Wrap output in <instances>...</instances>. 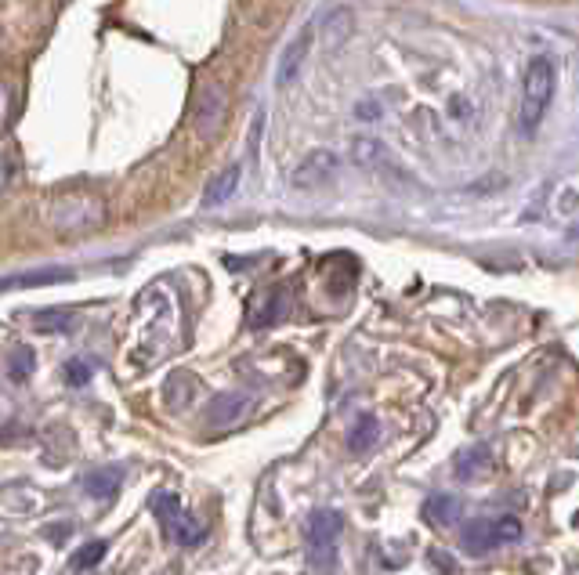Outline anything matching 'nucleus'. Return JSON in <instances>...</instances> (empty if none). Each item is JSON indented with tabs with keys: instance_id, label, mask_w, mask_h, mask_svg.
<instances>
[{
	"instance_id": "nucleus-1",
	"label": "nucleus",
	"mask_w": 579,
	"mask_h": 575,
	"mask_svg": "<svg viewBox=\"0 0 579 575\" xmlns=\"http://www.w3.org/2000/svg\"><path fill=\"white\" fill-rule=\"evenodd\" d=\"M554 87H558V69H554V58L536 55L529 58L522 76V109H518V127L525 134H532L543 123L547 109L554 102Z\"/></svg>"
},
{
	"instance_id": "nucleus-2",
	"label": "nucleus",
	"mask_w": 579,
	"mask_h": 575,
	"mask_svg": "<svg viewBox=\"0 0 579 575\" xmlns=\"http://www.w3.org/2000/svg\"><path fill=\"white\" fill-rule=\"evenodd\" d=\"M48 225L58 236H84L105 225V203L91 192H66L48 207Z\"/></svg>"
},
{
	"instance_id": "nucleus-3",
	"label": "nucleus",
	"mask_w": 579,
	"mask_h": 575,
	"mask_svg": "<svg viewBox=\"0 0 579 575\" xmlns=\"http://www.w3.org/2000/svg\"><path fill=\"white\" fill-rule=\"evenodd\" d=\"M341 528H344L341 510H315L312 518H308L304 539H308V572L312 575H333Z\"/></svg>"
},
{
	"instance_id": "nucleus-4",
	"label": "nucleus",
	"mask_w": 579,
	"mask_h": 575,
	"mask_svg": "<svg viewBox=\"0 0 579 575\" xmlns=\"http://www.w3.org/2000/svg\"><path fill=\"white\" fill-rule=\"evenodd\" d=\"M149 507H152V514H156V521H160L163 536L171 539V543H178V547H200L203 539H207V525L192 518L189 510L178 503L174 492H167V489L152 492Z\"/></svg>"
},
{
	"instance_id": "nucleus-5",
	"label": "nucleus",
	"mask_w": 579,
	"mask_h": 575,
	"mask_svg": "<svg viewBox=\"0 0 579 575\" xmlns=\"http://www.w3.org/2000/svg\"><path fill=\"white\" fill-rule=\"evenodd\" d=\"M522 539V521L504 514V518H475L464 525V550L471 557H482L489 550L504 547V543H514Z\"/></svg>"
},
{
	"instance_id": "nucleus-6",
	"label": "nucleus",
	"mask_w": 579,
	"mask_h": 575,
	"mask_svg": "<svg viewBox=\"0 0 579 575\" xmlns=\"http://www.w3.org/2000/svg\"><path fill=\"white\" fill-rule=\"evenodd\" d=\"M228 120V95L221 84H203L200 95H196V105H192V131H196V138H203V142H214L221 134V127H225Z\"/></svg>"
},
{
	"instance_id": "nucleus-7",
	"label": "nucleus",
	"mask_w": 579,
	"mask_h": 575,
	"mask_svg": "<svg viewBox=\"0 0 579 575\" xmlns=\"http://www.w3.org/2000/svg\"><path fill=\"white\" fill-rule=\"evenodd\" d=\"M337 170H341V156L337 152L315 149L297 163L290 181H294V189H323V185H330L337 178Z\"/></svg>"
},
{
	"instance_id": "nucleus-8",
	"label": "nucleus",
	"mask_w": 579,
	"mask_h": 575,
	"mask_svg": "<svg viewBox=\"0 0 579 575\" xmlns=\"http://www.w3.org/2000/svg\"><path fill=\"white\" fill-rule=\"evenodd\" d=\"M312 44H315V29L304 26L301 33H297L290 44L283 48V55H279V73H276V84L279 87H290L297 80V73H301L304 58L312 55Z\"/></svg>"
},
{
	"instance_id": "nucleus-9",
	"label": "nucleus",
	"mask_w": 579,
	"mask_h": 575,
	"mask_svg": "<svg viewBox=\"0 0 579 575\" xmlns=\"http://www.w3.org/2000/svg\"><path fill=\"white\" fill-rule=\"evenodd\" d=\"M286 308H290V293L286 290H272L268 297H261L254 308V315H250V326L254 330H272L276 322L286 319Z\"/></svg>"
},
{
	"instance_id": "nucleus-10",
	"label": "nucleus",
	"mask_w": 579,
	"mask_h": 575,
	"mask_svg": "<svg viewBox=\"0 0 579 575\" xmlns=\"http://www.w3.org/2000/svg\"><path fill=\"white\" fill-rule=\"evenodd\" d=\"M247 413H250V398L247 395H218L207 406V424H218V427L239 424Z\"/></svg>"
},
{
	"instance_id": "nucleus-11",
	"label": "nucleus",
	"mask_w": 579,
	"mask_h": 575,
	"mask_svg": "<svg viewBox=\"0 0 579 575\" xmlns=\"http://www.w3.org/2000/svg\"><path fill=\"white\" fill-rule=\"evenodd\" d=\"M236 185H239V163H228L218 178L207 185V192H203V207H221L225 199H232Z\"/></svg>"
},
{
	"instance_id": "nucleus-12",
	"label": "nucleus",
	"mask_w": 579,
	"mask_h": 575,
	"mask_svg": "<svg viewBox=\"0 0 579 575\" xmlns=\"http://www.w3.org/2000/svg\"><path fill=\"white\" fill-rule=\"evenodd\" d=\"M120 481H124V471H120V467H102V471H91L84 478V492L87 496H95V500H109V496H116Z\"/></svg>"
},
{
	"instance_id": "nucleus-13",
	"label": "nucleus",
	"mask_w": 579,
	"mask_h": 575,
	"mask_svg": "<svg viewBox=\"0 0 579 575\" xmlns=\"http://www.w3.org/2000/svg\"><path fill=\"white\" fill-rule=\"evenodd\" d=\"M456 514H460V500H456V496H449V492H442V496H431V500L424 503V518H428L431 525H438V528L453 525Z\"/></svg>"
},
{
	"instance_id": "nucleus-14",
	"label": "nucleus",
	"mask_w": 579,
	"mask_h": 575,
	"mask_svg": "<svg viewBox=\"0 0 579 575\" xmlns=\"http://www.w3.org/2000/svg\"><path fill=\"white\" fill-rule=\"evenodd\" d=\"M377 438H380V424H377V420H373V416H359V420H355V427L348 431V449H352V453H366V449H370Z\"/></svg>"
},
{
	"instance_id": "nucleus-15",
	"label": "nucleus",
	"mask_w": 579,
	"mask_h": 575,
	"mask_svg": "<svg viewBox=\"0 0 579 575\" xmlns=\"http://www.w3.org/2000/svg\"><path fill=\"white\" fill-rule=\"evenodd\" d=\"M489 467H493V453H489L485 445L467 449V453L456 460V474H460V478H478V474L489 471Z\"/></svg>"
},
{
	"instance_id": "nucleus-16",
	"label": "nucleus",
	"mask_w": 579,
	"mask_h": 575,
	"mask_svg": "<svg viewBox=\"0 0 579 575\" xmlns=\"http://www.w3.org/2000/svg\"><path fill=\"white\" fill-rule=\"evenodd\" d=\"M105 550H109V543H105V539H91V543H84V547L76 550L69 565H73L76 572H84V568H95L98 561L105 557Z\"/></svg>"
},
{
	"instance_id": "nucleus-17",
	"label": "nucleus",
	"mask_w": 579,
	"mask_h": 575,
	"mask_svg": "<svg viewBox=\"0 0 579 575\" xmlns=\"http://www.w3.org/2000/svg\"><path fill=\"white\" fill-rule=\"evenodd\" d=\"M69 279V272H33V275H11L0 283V293L4 290H15V286H40V283H62Z\"/></svg>"
},
{
	"instance_id": "nucleus-18",
	"label": "nucleus",
	"mask_w": 579,
	"mask_h": 575,
	"mask_svg": "<svg viewBox=\"0 0 579 575\" xmlns=\"http://www.w3.org/2000/svg\"><path fill=\"white\" fill-rule=\"evenodd\" d=\"M11 380L15 384H22V380H29L33 377V348H15L11 351Z\"/></svg>"
},
{
	"instance_id": "nucleus-19",
	"label": "nucleus",
	"mask_w": 579,
	"mask_h": 575,
	"mask_svg": "<svg viewBox=\"0 0 579 575\" xmlns=\"http://www.w3.org/2000/svg\"><path fill=\"white\" fill-rule=\"evenodd\" d=\"M323 33L330 40H337L341 44L348 33H352V11H333L330 19H326V26H323Z\"/></svg>"
},
{
	"instance_id": "nucleus-20",
	"label": "nucleus",
	"mask_w": 579,
	"mask_h": 575,
	"mask_svg": "<svg viewBox=\"0 0 579 575\" xmlns=\"http://www.w3.org/2000/svg\"><path fill=\"white\" fill-rule=\"evenodd\" d=\"M33 322H37L40 330H69V315L66 312H37L33 315Z\"/></svg>"
},
{
	"instance_id": "nucleus-21",
	"label": "nucleus",
	"mask_w": 579,
	"mask_h": 575,
	"mask_svg": "<svg viewBox=\"0 0 579 575\" xmlns=\"http://www.w3.org/2000/svg\"><path fill=\"white\" fill-rule=\"evenodd\" d=\"M91 380V366L87 362H66V384L69 387H80V384H87Z\"/></svg>"
},
{
	"instance_id": "nucleus-22",
	"label": "nucleus",
	"mask_w": 579,
	"mask_h": 575,
	"mask_svg": "<svg viewBox=\"0 0 579 575\" xmlns=\"http://www.w3.org/2000/svg\"><path fill=\"white\" fill-rule=\"evenodd\" d=\"M449 113H453L460 123H467V120H471V113H475V109H471V102H464V98L456 95V98H449Z\"/></svg>"
},
{
	"instance_id": "nucleus-23",
	"label": "nucleus",
	"mask_w": 579,
	"mask_h": 575,
	"mask_svg": "<svg viewBox=\"0 0 579 575\" xmlns=\"http://www.w3.org/2000/svg\"><path fill=\"white\" fill-rule=\"evenodd\" d=\"M8 120H11V91H8L4 84H0V134H4Z\"/></svg>"
},
{
	"instance_id": "nucleus-24",
	"label": "nucleus",
	"mask_w": 579,
	"mask_h": 575,
	"mask_svg": "<svg viewBox=\"0 0 579 575\" xmlns=\"http://www.w3.org/2000/svg\"><path fill=\"white\" fill-rule=\"evenodd\" d=\"M8 181H11V167H8V160L0 156V192L8 189Z\"/></svg>"
}]
</instances>
